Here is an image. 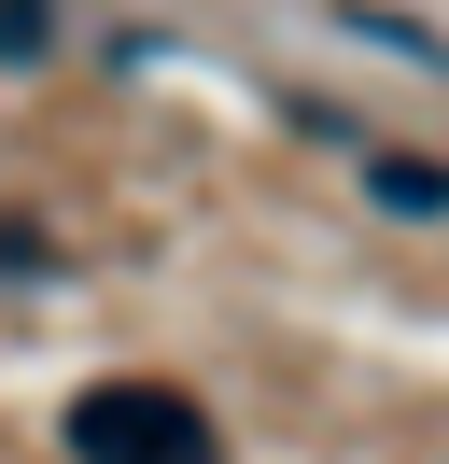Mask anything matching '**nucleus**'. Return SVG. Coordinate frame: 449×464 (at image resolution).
<instances>
[{"label": "nucleus", "instance_id": "1", "mask_svg": "<svg viewBox=\"0 0 449 464\" xmlns=\"http://www.w3.org/2000/svg\"><path fill=\"white\" fill-rule=\"evenodd\" d=\"M56 450L71 464H224L211 450V408L168 394V380H84L71 422H56Z\"/></svg>", "mask_w": 449, "mask_h": 464}, {"label": "nucleus", "instance_id": "2", "mask_svg": "<svg viewBox=\"0 0 449 464\" xmlns=\"http://www.w3.org/2000/svg\"><path fill=\"white\" fill-rule=\"evenodd\" d=\"M365 198L407 211V226H435V211H449V169H435V155H365Z\"/></svg>", "mask_w": 449, "mask_h": 464}, {"label": "nucleus", "instance_id": "3", "mask_svg": "<svg viewBox=\"0 0 449 464\" xmlns=\"http://www.w3.org/2000/svg\"><path fill=\"white\" fill-rule=\"evenodd\" d=\"M56 57V0H0V71H43Z\"/></svg>", "mask_w": 449, "mask_h": 464}, {"label": "nucleus", "instance_id": "4", "mask_svg": "<svg viewBox=\"0 0 449 464\" xmlns=\"http://www.w3.org/2000/svg\"><path fill=\"white\" fill-rule=\"evenodd\" d=\"M0 282H43V239H28L14 211H0Z\"/></svg>", "mask_w": 449, "mask_h": 464}]
</instances>
